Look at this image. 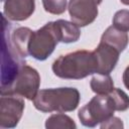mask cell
<instances>
[{
  "label": "cell",
  "instance_id": "7a4b0ae2",
  "mask_svg": "<svg viewBox=\"0 0 129 129\" xmlns=\"http://www.w3.org/2000/svg\"><path fill=\"white\" fill-rule=\"evenodd\" d=\"M80 92L76 88L63 87L40 90L32 100L34 107L44 113L71 112L80 103Z\"/></svg>",
  "mask_w": 129,
  "mask_h": 129
},
{
  "label": "cell",
  "instance_id": "ac0fdd59",
  "mask_svg": "<svg viewBox=\"0 0 129 129\" xmlns=\"http://www.w3.org/2000/svg\"><path fill=\"white\" fill-rule=\"evenodd\" d=\"M113 25L122 31H129V10L121 9L113 17Z\"/></svg>",
  "mask_w": 129,
  "mask_h": 129
},
{
  "label": "cell",
  "instance_id": "ffe728a7",
  "mask_svg": "<svg viewBox=\"0 0 129 129\" xmlns=\"http://www.w3.org/2000/svg\"><path fill=\"white\" fill-rule=\"evenodd\" d=\"M123 83H124L125 87L129 90V66L125 69V71L123 73Z\"/></svg>",
  "mask_w": 129,
  "mask_h": 129
},
{
  "label": "cell",
  "instance_id": "9c48e42d",
  "mask_svg": "<svg viewBox=\"0 0 129 129\" xmlns=\"http://www.w3.org/2000/svg\"><path fill=\"white\" fill-rule=\"evenodd\" d=\"M94 53L97 58V74L101 75H110V73L115 69L120 51L114 46L100 41L99 45L95 48Z\"/></svg>",
  "mask_w": 129,
  "mask_h": 129
},
{
  "label": "cell",
  "instance_id": "8fae6325",
  "mask_svg": "<svg viewBox=\"0 0 129 129\" xmlns=\"http://www.w3.org/2000/svg\"><path fill=\"white\" fill-rule=\"evenodd\" d=\"M32 30L28 27H17L10 33V41L13 48L16 52L22 57L25 58L28 56V44L31 38Z\"/></svg>",
  "mask_w": 129,
  "mask_h": 129
},
{
  "label": "cell",
  "instance_id": "277c9868",
  "mask_svg": "<svg viewBox=\"0 0 129 129\" xmlns=\"http://www.w3.org/2000/svg\"><path fill=\"white\" fill-rule=\"evenodd\" d=\"M13 48L10 41L9 29L3 24L2 34V66H1V94L5 93L13 84L20 68L25 63Z\"/></svg>",
  "mask_w": 129,
  "mask_h": 129
},
{
  "label": "cell",
  "instance_id": "2e32d148",
  "mask_svg": "<svg viewBox=\"0 0 129 129\" xmlns=\"http://www.w3.org/2000/svg\"><path fill=\"white\" fill-rule=\"evenodd\" d=\"M110 95L113 98L116 111H126L129 108V97L124 91L118 88H114Z\"/></svg>",
  "mask_w": 129,
  "mask_h": 129
},
{
  "label": "cell",
  "instance_id": "4fadbf2b",
  "mask_svg": "<svg viewBox=\"0 0 129 129\" xmlns=\"http://www.w3.org/2000/svg\"><path fill=\"white\" fill-rule=\"evenodd\" d=\"M57 34L59 36L60 42L71 43L77 41L81 36L80 28L77 24L71 21H67L63 19H58L54 21Z\"/></svg>",
  "mask_w": 129,
  "mask_h": 129
},
{
  "label": "cell",
  "instance_id": "7c38bea8",
  "mask_svg": "<svg viewBox=\"0 0 129 129\" xmlns=\"http://www.w3.org/2000/svg\"><path fill=\"white\" fill-rule=\"evenodd\" d=\"M101 41L106 42V43L114 46L120 52H122L126 48L128 41H129V38H128L127 32L118 29L114 25H111L102 34Z\"/></svg>",
  "mask_w": 129,
  "mask_h": 129
},
{
  "label": "cell",
  "instance_id": "8992f818",
  "mask_svg": "<svg viewBox=\"0 0 129 129\" xmlns=\"http://www.w3.org/2000/svg\"><path fill=\"white\" fill-rule=\"evenodd\" d=\"M40 86V76L38 72L30 66L24 63L15 78L11 87L1 95L14 94L27 100H33L38 93Z\"/></svg>",
  "mask_w": 129,
  "mask_h": 129
},
{
  "label": "cell",
  "instance_id": "52a82bcc",
  "mask_svg": "<svg viewBox=\"0 0 129 129\" xmlns=\"http://www.w3.org/2000/svg\"><path fill=\"white\" fill-rule=\"evenodd\" d=\"M24 100L14 94L1 95L0 98V127L14 128L20 121L24 111Z\"/></svg>",
  "mask_w": 129,
  "mask_h": 129
},
{
  "label": "cell",
  "instance_id": "44dd1931",
  "mask_svg": "<svg viewBox=\"0 0 129 129\" xmlns=\"http://www.w3.org/2000/svg\"><path fill=\"white\" fill-rule=\"evenodd\" d=\"M123 4H125V5H129V0H120Z\"/></svg>",
  "mask_w": 129,
  "mask_h": 129
},
{
  "label": "cell",
  "instance_id": "5b68a950",
  "mask_svg": "<svg viewBox=\"0 0 129 129\" xmlns=\"http://www.w3.org/2000/svg\"><path fill=\"white\" fill-rule=\"evenodd\" d=\"M60 42L54 21L47 22L41 28L33 31L28 44V52L37 60L46 59Z\"/></svg>",
  "mask_w": 129,
  "mask_h": 129
},
{
  "label": "cell",
  "instance_id": "e0dca14e",
  "mask_svg": "<svg viewBox=\"0 0 129 129\" xmlns=\"http://www.w3.org/2000/svg\"><path fill=\"white\" fill-rule=\"evenodd\" d=\"M43 8L46 12L54 15L62 14L67 10V0H42Z\"/></svg>",
  "mask_w": 129,
  "mask_h": 129
},
{
  "label": "cell",
  "instance_id": "5bb4252c",
  "mask_svg": "<svg viewBox=\"0 0 129 129\" xmlns=\"http://www.w3.org/2000/svg\"><path fill=\"white\" fill-rule=\"evenodd\" d=\"M90 87L97 95H107L114 90V82L110 75L97 74L92 78Z\"/></svg>",
  "mask_w": 129,
  "mask_h": 129
},
{
  "label": "cell",
  "instance_id": "3957f363",
  "mask_svg": "<svg viewBox=\"0 0 129 129\" xmlns=\"http://www.w3.org/2000/svg\"><path fill=\"white\" fill-rule=\"evenodd\" d=\"M115 111V104L110 94L96 95L80 109L78 117L84 126L95 127L114 116Z\"/></svg>",
  "mask_w": 129,
  "mask_h": 129
},
{
  "label": "cell",
  "instance_id": "9a60e30c",
  "mask_svg": "<svg viewBox=\"0 0 129 129\" xmlns=\"http://www.w3.org/2000/svg\"><path fill=\"white\" fill-rule=\"evenodd\" d=\"M45 127L47 129H76L77 125L70 116L59 112L46 119Z\"/></svg>",
  "mask_w": 129,
  "mask_h": 129
},
{
  "label": "cell",
  "instance_id": "7402d4cb",
  "mask_svg": "<svg viewBox=\"0 0 129 129\" xmlns=\"http://www.w3.org/2000/svg\"><path fill=\"white\" fill-rule=\"evenodd\" d=\"M98 1H99V2H100V3H102V0H98Z\"/></svg>",
  "mask_w": 129,
  "mask_h": 129
},
{
  "label": "cell",
  "instance_id": "d6986e66",
  "mask_svg": "<svg viewBox=\"0 0 129 129\" xmlns=\"http://www.w3.org/2000/svg\"><path fill=\"white\" fill-rule=\"evenodd\" d=\"M124 125H123V122L120 118L118 117H115V116H112L111 118H109L108 120L104 121L101 123V128L102 129H106V128H123Z\"/></svg>",
  "mask_w": 129,
  "mask_h": 129
},
{
  "label": "cell",
  "instance_id": "30bf717a",
  "mask_svg": "<svg viewBox=\"0 0 129 129\" xmlns=\"http://www.w3.org/2000/svg\"><path fill=\"white\" fill-rule=\"evenodd\" d=\"M35 9V0H5L3 15L11 21L28 19Z\"/></svg>",
  "mask_w": 129,
  "mask_h": 129
},
{
  "label": "cell",
  "instance_id": "6da1fadb",
  "mask_svg": "<svg viewBox=\"0 0 129 129\" xmlns=\"http://www.w3.org/2000/svg\"><path fill=\"white\" fill-rule=\"evenodd\" d=\"M97 67L94 51L77 50L58 56L52 63V72L61 79L81 80L97 74Z\"/></svg>",
  "mask_w": 129,
  "mask_h": 129
},
{
  "label": "cell",
  "instance_id": "ba28073f",
  "mask_svg": "<svg viewBox=\"0 0 129 129\" xmlns=\"http://www.w3.org/2000/svg\"><path fill=\"white\" fill-rule=\"evenodd\" d=\"M99 4L98 0H70L68 9L72 22L79 27L91 24L98 16Z\"/></svg>",
  "mask_w": 129,
  "mask_h": 129
}]
</instances>
